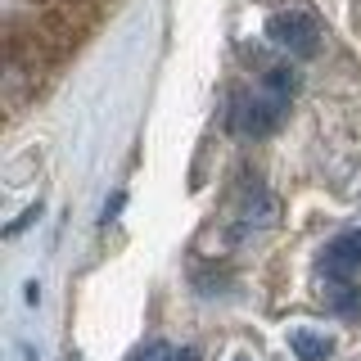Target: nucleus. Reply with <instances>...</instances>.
<instances>
[{
    "label": "nucleus",
    "mask_w": 361,
    "mask_h": 361,
    "mask_svg": "<svg viewBox=\"0 0 361 361\" xmlns=\"http://www.w3.org/2000/svg\"><path fill=\"white\" fill-rule=\"evenodd\" d=\"M285 113H289V99L235 90V95H231V109H226V127H231L235 135H271L280 122H285Z\"/></svg>",
    "instance_id": "f257e3e1"
},
{
    "label": "nucleus",
    "mask_w": 361,
    "mask_h": 361,
    "mask_svg": "<svg viewBox=\"0 0 361 361\" xmlns=\"http://www.w3.org/2000/svg\"><path fill=\"white\" fill-rule=\"evenodd\" d=\"M267 37H271V45L289 50L293 59H312L321 50V23L307 9H276L267 18Z\"/></svg>",
    "instance_id": "f03ea898"
},
{
    "label": "nucleus",
    "mask_w": 361,
    "mask_h": 361,
    "mask_svg": "<svg viewBox=\"0 0 361 361\" xmlns=\"http://www.w3.org/2000/svg\"><path fill=\"white\" fill-rule=\"evenodd\" d=\"M357 271H361V231L334 235L321 253V276L330 280V285H348Z\"/></svg>",
    "instance_id": "7ed1b4c3"
},
{
    "label": "nucleus",
    "mask_w": 361,
    "mask_h": 361,
    "mask_svg": "<svg viewBox=\"0 0 361 361\" xmlns=\"http://www.w3.org/2000/svg\"><path fill=\"white\" fill-rule=\"evenodd\" d=\"M289 348L298 361H330L334 357V338L330 334H316V330H293Z\"/></svg>",
    "instance_id": "20e7f679"
},
{
    "label": "nucleus",
    "mask_w": 361,
    "mask_h": 361,
    "mask_svg": "<svg viewBox=\"0 0 361 361\" xmlns=\"http://www.w3.org/2000/svg\"><path fill=\"white\" fill-rule=\"evenodd\" d=\"M262 86H267V95H276V99H293L302 90V73L293 63H271L262 73Z\"/></svg>",
    "instance_id": "39448f33"
},
{
    "label": "nucleus",
    "mask_w": 361,
    "mask_h": 361,
    "mask_svg": "<svg viewBox=\"0 0 361 361\" xmlns=\"http://www.w3.org/2000/svg\"><path fill=\"white\" fill-rule=\"evenodd\" d=\"M330 312L343 316V321H361V285L348 280V285H330Z\"/></svg>",
    "instance_id": "423d86ee"
},
{
    "label": "nucleus",
    "mask_w": 361,
    "mask_h": 361,
    "mask_svg": "<svg viewBox=\"0 0 361 361\" xmlns=\"http://www.w3.org/2000/svg\"><path fill=\"white\" fill-rule=\"evenodd\" d=\"M172 353H176V348H167V343H145L131 361H172Z\"/></svg>",
    "instance_id": "0eeeda50"
},
{
    "label": "nucleus",
    "mask_w": 361,
    "mask_h": 361,
    "mask_svg": "<svg viewBox=\"0 0 361 361\" xmlns=\"http://www.w3.org/2000/svg\"><path fill=\"white\" fill-rule=\"evenodd\" d=\"M37 217H41V208H27V212H23V217H18V221H14V226L5 231V235H18V231H27V226L37 221Z\"/></svg>",
    "instance_id": "6e6552de"
},
{
    "label": "nucleus",
    "mask_w": 361,
    "mask_h": 361,
    "mask_svg": "<svg viewBox=\"0 0 361 361\" xmlns=\"http://www.w3.org/2000/svg\"><path fill=\"white\" fill-rule=\"evenodd\" d=\"M122 203H127V195H113V199L104 203V217H99V221H113V217L122 212Z\"/></svg>",
    "instance_id": "1a4fd4ad"
},
{
    "label": "nucleus",
    "mask_w": 361,
    "mask_h": 361,
    "mask_svg": "<svg viewBox=\"0 0 361 361\" xmlns=\"http://www.w3.org/2000/svg\"><path fill=\"white\" fill-rule=\"evenodd\" d=\"M172 361H203V357H199V348H176Z\"/></svg>",
    "instance_id": "9d476101"
},
{
    "label": "nucleus",
    "mask_w": 361,
    "mask_h": 361,
    "mask_svg": "<svg viewBox=\"0 0 361 361\" xmlns=\"http://www.w3.org/2000/svg\"><path fill=\"white\" fill-rule=\"evenodd\" d=\"M68 361H82V357H68Z\"/></svg>",
    "instance_id": "9b49d317"
},
{
    "label": "nucleus",
    "mask_w": 361,
    "mask_h": 361,
    "mask_svg": "<svg viewBox=\"0 0 361 361\" xmlns=\"http://www.w3.org/2000/svg\"><path fill=\"white\" fill-rule=\"evenodd\" d=\"M235 361H248V357H235Z\"/></svg>",
    "instance_id": "f8f14e48"
}]
</instances>
